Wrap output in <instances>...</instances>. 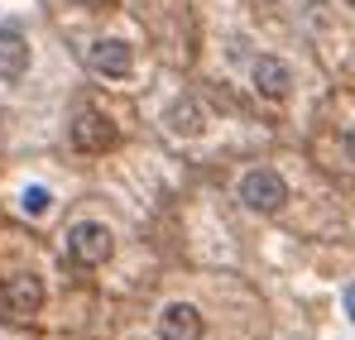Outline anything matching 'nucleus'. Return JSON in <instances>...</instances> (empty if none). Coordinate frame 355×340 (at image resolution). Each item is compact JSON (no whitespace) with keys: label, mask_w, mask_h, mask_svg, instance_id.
I'll list each match as a JSON object with an SVG mask.
<instances>
[{"label":"nucleus","mask_w":355,"mask_h":340,"mask_svg":"<svg viewBox=\"0 0 355 340\" xmlns=\"http://www.w3.org/2000/svg\"><path fill=\"white\" fill-rule=\"evenodd\" d=\"M111 230L96 226V221H82V226L67 230V254H72V264H82V269H96V264H106L111 259Z\"/></svg>","instance_id":"obj_1"},{"label":"nucleus","mask_w":355,"mask_h":340,"mask_svg":"<svg viewBox=\"0 0 355 340\" xmlns=\"http://www.w3.org/2000/svg\"><path fill=\"white\" fill-rule=\"evenodd\" d=\"M284 197H288V187H284V177L269 168H254L240 177V202L250 206V211H279L284 206Z\"/></svg>","instance_id":"obj_2"},{"label":"nucleus","mask_w":355,"mask_h":340,"mask_svg":"<svg viewBox=\"0 0 355 340\" xmlns=\"http://www.w3.org/2000/svg\"><path fill=\"white\" fill-rule=\"evenodd\" d=\"M39 307H44V283H39L34 274H15V278L5 283V312H10L15 321L39 316Z\"/></svg>","instance_id":"obj_3"},{"label":"nucleus","mask_w":355,"mask_h":340,"mask_svg":"<svg viewBox=\"0 0 355 340\" xmlns=\"http://www.w3.org/2000/svg\"><path fill=\"white\" fill-rule=\"evenodd\" d=\"M72 144H77L82 154H106V149L116 144V125H111L106 115H96V111H82L72 120Z\"/></svg>","instance_id":"obj_4"},{"label":"nucleus","mask_w":355,"mask_h":340,"mask_svg":"<svg viewBox=\"0 0 355 340\" xmlns=\"http://www.w3.org/2000/svg\"><path fill=\"white\" fill-rule=\"evenodd\" d=\"M159 336L164 340H202V312L192 302H168L159 316Z\"/></svg>","instance_id":"obj_5"},{"label":"nucleus","mask_w":355,"mask_h":340,"mask_svg":"<svg viewBox=\"0 0 355 340\" xmlns=\"http://www.w3.org/2000/svg\"><path fill=\"white\" fill-rule=\"evenodd\" d=\"M29 72V44L19 29H0V82H19Z\"/></svg>","instance_id":"obj_6"},{"label":"nucleus","mask_w":355,"mask_h":340,"mask_svg":"<svg viewBox=\"0 0 355 340\" xmlns=\"http://www.w3.org/2000/svg\"><path fill=\"white\" fill-rule=\"evenodd\" d=\"M87 62H92L101 77H125L135 57H130V48H125L120 39H101V44H92V48H87Z\"/></svg>","instance_id":"obj_7"},{"label":"nucleus","mask_w":355,"mask_h":340,"mask_svg":"<svg viewBox=\"0 0 355 340\" xmlns=\"http://www.w3.org/2000/svg\"><path fill=\"white\" fill-rule=\"evenodd\" d=\"M254 87L264 91V96H288V67L284 62H274V57H259L254 62Z\"/></svg>","instance_id":"obj_8"},{"label":"nucleus","mask_w":355,"mask_h":340,"mask_svg":"<svg viewBox=\"0 0 355 340\" xmlns=\"http://www.w3.org/2000/svg\"><path fill=\"white\" fill-rule=\"evenodd\" d=\"M173 129H178V134H197V129H202V115H197V106H192V101L173 106Z\"/></svg>","instance_id":"obj_9"},{"label":"nucleus","mask_w":355,"mask_h":340,"mask_svg":"<svg viewBox=\"0 0 355 340\" xmlns=\"http://www.w3.org/2000/svg\"><path fill=\"white\" fill-rule=\"evenodd\" d=\"M49 202H53V197H49L44 187H24V211H29V216H44Z\"/></svg>","instance_id":"obj_10"},{"label":"nucleus","mask_w":355,"mask_h":340,"mask_svg":"<svg viewBox=\"0 0 355 340\" xmlns=\"http://www.w3.org/2000/svg\"><path fill=\"white\" fill-rule=\"evenodd\" d=\"M346 307H351V316H355V287H351V292H346Z\"/></svg>","instance_id":"obj_11"}]
</instances>
